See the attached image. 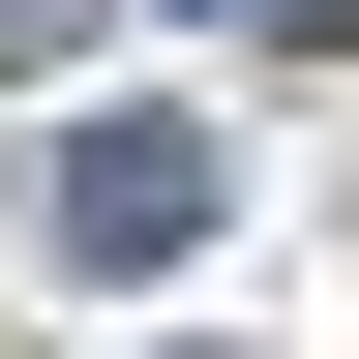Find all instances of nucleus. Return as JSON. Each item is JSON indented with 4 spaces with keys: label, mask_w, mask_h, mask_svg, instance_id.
I'll use <instances>...</instances> for the list:
<instances>
[{
    "label": "nucleus",
    "mask_w": 359,
    "mask_h": 359,
    "mask_svg": "<svg viewBox=\"0 0 359 359\" xmlns=\"http://www.w3.org/2000/svg\"><path fill=\"white\" fill-rule=\"evenodd\" d=\"M210 210H240V150H210L180 90H120V120H60V269H180Z\"/></svg>",
    "instance_id": "1"
},
{
    "label": "nucleus",
    "mask_w": 359,
    "mask_h": 359,
    "mask_svg": "<svg viewBox=\"0 0 359 359\" xmlns=\"http://www.w3.org/2000/svg\"><path fill=\"white\" fill-rule=\"evenodd\" d=\"M60 30H90V0H0V60H60Z\"/></svg>",
    "instance_id": "2"
}]
</instances>
